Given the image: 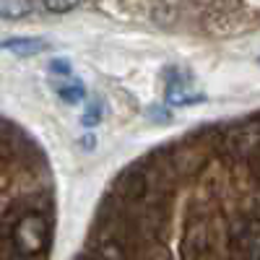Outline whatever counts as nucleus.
Instances as JSON below:
<instances>
[{
	"label": "nucleus",
	"mask_w": 260,
	"mask_h": 260,
	"mask_svg": "<svg viewBox=\"0 0 260 260\" xmlns=\"http://www.w3.org/2000/svg\"><path fill=\"white\" fill-rule=\"evenodd\" d=\"M13 245L21 257H42L50 247V224L45 216L26 213L13 226Z\"/></svg>",
	"instance_id": "obj_1"
},
{
	"label": "nucleus",
	"mask_w": 260,
	"mask_h": 260,
	"mask_svg": "<svg viewBox=\"0 0 260 260\" xmlns=\"http://www.w3.org/2000/svg\"><path fill=\"white\" fill-rule=\"evenodd\" d=\"M0 50L13 52L16 57H31V55H42L47 52L50 45L45 39H37V37H11L0 42Z\"/></svg>",
	"instance_id": "obj_2"
},
{
	"label": "nucleus",
	"mask_w": 260,
	"mask_h": 260,
	"mask_svg": "<svg viewBox=\"0 0 260 260\" xmlns=\"http://www.w3.org/2000/svg\"><path fill=\"white\" fill-rule=\"evenodd\" d=\"M52 89L55 94L65 102V104H81L83 96H86V89H83V83L73 76H60L52 81Z\"/></svg>",
	"instance_id": "obj_3"
},
{
	"label": "nucleus",
	"mask_w": 260,
	"mask_h": 260,
	"mask_svg": "<svg viewBox=\"0 0 260 260\" xmlns=\"http://www.w3.org/2000/svg\"><path fill=\"white\" fill-rule=\"evenodd\" d=\"M37 8H39L37 3H26V0H0V18L18 21V18H26L29 13H34Z\"/></svg>",
	"instance_id": "obj_4"
},
{
	"label": "nucleus",
	"mask_w": 260,
	"mask_h": 260,
	"mask_svg": "<svg viewBox=\"0 0 260 260\" xmlns=\"http://www.w3.org/2000/svg\"><path fill=\"white\" fill-rule=\"evenodd\" d=\"M42 8L47 13H71L76 11V3H42Z\"/></svg>",
	"instance_id": "obj_5"
},
{
	"label": "nucleus",
	"mask_w": 260,
	"mask_h": 260,
	"mask_svg": "<svg viewBox=\"0 0 260 260\" xmlns=\"http://www.w3.org/2000/svg\"><path fill=\"white\" fill-rule=\"evenodd\" d=\"M50 71L55 73V78H60V76H68L71 73V65H68V60H52L50 62Z\"/></svg>",
	"instance_id": "obj_6"
},
{
	"label": "nucleus",
	"mask_w": 260,
	"mask_h": 260,
	"mask_svg": "<svg viewBox=\"0 0 260 260\" xmlns=\"http://www.w3.org/2000/svg\"><path fill=\"white\" fill-rule=\"evenodd\" d=\"M96 120H99V110H94V107H91V110L83 115V122L86 125H96Z\"/></svg>",
	"instance_id": "obj_7"
}]
</instances>
